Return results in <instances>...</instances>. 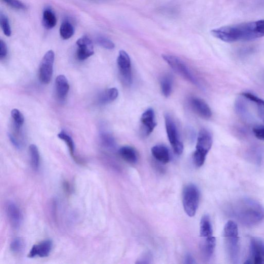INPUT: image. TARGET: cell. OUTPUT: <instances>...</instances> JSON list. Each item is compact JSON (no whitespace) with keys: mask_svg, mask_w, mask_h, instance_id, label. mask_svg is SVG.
I'll use <instances>...</instances> for the list:
<instances>
[{"mask_svg":"<svg viewBox=\"0 0 264 264\" xmlns=\"http://www.w3.org/2000/svg\"><path fill=\"white\" fill-rule=\"evenodd\" d=\"M230 212L235 218L247 226L255 225L264 219L263 207L250 199H243L235 202Z\"/></svg>","mask_w":264,"mask_h":264,"instance_id":"1","label":"cell"},{"mask_svg":"<svg viewBox=\"0 0 264 264\" xmlns=\"http://www.w3.org/2000/svg\"><path fill=\"white\" fill-rule=\"evenodd\" d=\"M223 235L225 238L227 254L231 261L236 263L239 254V238L237 224L232 220L227 221L224 227Z\"/></svg>","mask_w":264,"mask_h":264,"instance_id":"2","label":"cell"},{"mask_svg":"<svg viewBox=\"0 0 264 264\" xmlns=\"http://www.w3.org/2000/svg\"><path fill=\"white\" fill-rule=\"evenodd\" d=\"M212 144L213 137L210 132L205 129L201 130L197 139L196 150L194 154V162L197 167H201L205 163Z\"/></svg>","mask_w":264,"mask_h":264,"instance_id":"3","label":"cell"},{"mask_svg":"<svg viewBox=\"0 0 264 264\" xmlns=\"http://www.w3.org/2000/svg\"><path fill=\"white\" fill-rule=\"evenodd\" d=\"M200 193L197 187L193 184L186 186L183 193V205L188 217H194L199 205Z\"/></svg>","mask_w":264,"mask_h":264,"instance_id":"4","label":"cell"},{"mask_svg":"<svg viewBox=\"0 0 264 264\" xmlns=\"http://www.w3.org/2000/svg\"><path fill=\"white\" fill-rule=\"evenodd\" d=\"M164 61L176 72L187 81L198 86V81L187 65L178 57L169 54L162 55Z\"/></svg>","mask_w":264,"mask_h":264,"instance_id":"5","label":"cell"},{"mask_svg":"<svg viewBox=\"0 0 264 264\" xmlns=\"http://www.w3.org/2000/svg\"><path fill=\"white\" fill-rule=\"evenodd\" d=\"M166 129L168 137L175 153L181 155L183 151V145L180 140L178 132L174 120L169 114L165 115Z\"/></svg>","mask_w":264,"mask_h":264,"instance_id":"6","label":"cell"},{"mask_svg":"<svg viewBox=\"0 0 264 264\" xmlns=\"http://www.w3.org/2000/svg\"><path fill=\"white\" fill-rule=\"evenodd\" d=\"M245 264H264V242L259 237H251L249 256Z\"/></svg>","mask_w":264,"mask_h":264,"instance_id":"7","label":"cell"},{"mask_svg":"<svg viewBox=\"0 0 264 264\" xmlns=\"http://www.w3.org/2000/svg\"><path fill=\"white\" fill-rule=\"evenodd\" d=\"M54 59V52L52 50H49L44 54L42 60L39 77L41 81L45 85H47L51 81Z\"/></svg>","mask_w":264,"mask_h":264,"instance_id":"8","label":"cell"},{"mask_svg":"<svg viewBox=\"0 0 264 264\" xmlns=\"http://www.w3.org/2000/svg\"><path fill=\"white\" fill-rule=\"evenodd\" d=\"M117 65L120 75L124 83L130 86L133 82L131 59L128 54L124 50L119 51L117 58Z\"/></svg>","mask_w":264,"mask_h":264,"instance_id":"9","label":"cell"},{"mask_svg":"<svg viewBox=\"0 0 264 264\" xmlns=\"http://www.w3.org/2000/svg\"><path fill=\"white\" fill-rule=\"evenodd\" d=\"M5 212L11 226L15 229H19L22 223L23 215L16 203L8 201L5 205Z\"/></svg>","mask_w":264,"mask_h":264,"instance_id":"10","label":"cell"},{"mask_svg":"<svg viewBox=\"0 0 264 264\" xmlns=\"http://www.w3.org/2000/svg\"><path fill=\"white\" fill-rule=\"evenodd\" d=\"M77 56L80 61H85L94 54L92 42L87 36L79 39L77 42Z\"/></svg>","mask_w":264,"mask_h":264,"instance_id":"11","label":"cell"},{"mask_svg":"<svg viewBox=\"0 0 264 264\" xmlns=\"http://www.w3.org/2000/svg\"><path fill=\"white\" fill-rule=\"evenodd\" d=\"M53 248V242L50 239H46L39 244L34 245L28 256L29 258L37 257L45 258L49 256Z\"/></svg>","mask_w":264,"mask_h":264,"instance_id":"12","label":"cell"},{"mask_svg":"<svg viewBox=\"0 0 264 264\" xmlns=\"http://www.w3.org/2000/svg\"><path fill=\"white\" fill-rule=\"evenodd\" d=\"M190 103L192 109L202 118L208 119L212 117L211 109L205 101L198 98H192Z\"/></svg>","mask_w":264,"mask_h":264,"instance_id":"13","label":"cell"},{"mask_svg":"<svg viewBox=\"0 0 264 264\" xmlns=\"http://www.w3.org/2000/svg\"><path fill=\"white\" fill-rule=\"evenodd\" d=\"M140 122L143 129L145 130L146 135H149L151 134L157 126L153 110L149 109L144 112L141 117Z\"/></svg>","mask_w":264,"mask_h":264,"instance_id":"14","label":"cell"},{"mask_svg":"<svg viewBox=\"0 0 264 264\" xmlns=\"http://www.w3.org/2000/svg\"><path fill=\"white\" fill-rule=\"evenodd\" d=\"M55 87L58 98L60 100L65 99L69 90V82L65 76L59 75L56 77Z\"/></svg>","mask_w":264,"mask_h":264,"instance_id":"15","label":"cell"},{"mask_svg":"<svg viewBox=\"0 0 264 264\" xmlns=\"http://www.w3.org/2000/svg\"><path fill=\"white\" fill-rule=\"evenodd\" d=\"M153 157L163 164H167L170 161V153L169 149L163 145L154 146L151 149Z\"/></svg>","mask_w":264,"mask_h":264,"instance_id":"16","label":"cell"},{"mask_svg":"<svg viewBox=\"0 0 264 264\" xmlns=\"http://www.w3.org/2000/svg\"><path fill=\"white\" fill-rule=\"evenodd\" d=\"M205 238V241L201 244L200 249L203 257L208 260L214 254L217 241L213 236Z\"/></svg>","mask_w":264,"mask_h":264,"instance_id":"17","label":"cell"},{"mask_svg":"<svg viewBox=\"0 0 264 264\" xmlns=\"http://www.w3.org/2000/svg\"><path fill=\"white\" fill-rule=\"evenodd\" d=\"M43 25L47 29L50 30L54 28L57 23V19L53 11L49 8H46L43 12Z\"/></svg>","mask_w":264,"mask_h":264,"instance_id":"18","label":"cell"},{"mask_svg":"<svg viewBox=\"0 0 264 264\" xmlns=\"http://www.w3.org/2000/svg\"><path fill=\"white\" fill-rule=\"evenodd\" d=\"M121 157L127 162L134 164L137 163L138 158L135 150L131 147L125 146L119 150Z\"/></svg>","mask_w":264,"mask_h":264,"instance_id":"19","label":"cell"},{"mask_svg":"<svg viewBox=\"0 0 264 264\" xmlns=\"http://www.w3.org/2000/svg\"><path fill=\"white\" fill-rule=\"evenodd\" d=\"M200 236L207 238L213 236V228L211 220L208 215H204L200 222Z\"/></svg>","mask_w":264,"mask_h":264,"instance_id":"20","label":"cell"},{"mask_svg":"<svg viewBox=\"0 0 264 264\" xmlns=\"http://www.w3.org/2000/svg\"><path fill=\"white\" fill-rule=\"evenodd\" d=\"M58 137L67 144L71 157L74 159L75 162L78 164H81V161L76 155L75 143L71 137L64 131H62L61 133H59L58 134Z\"/></svg>","mask_w":264,"mask_h":264,"instance_id":"21","label":"cell"},{"mask_svg":"<svg viewBox=\"0 0 264 264\" xmlns=\"http://www.w3.org/2000/svg\"><path fill=\"white\" fill-rule=\"evenodd\" d=\"M242 95L245 98L253 101L257 105L258 116L264 123V100L249 92H244Z\"/></svg>","mask_w":264,"mask_h":264,"instance_id":"22","label":"cell"},{"mask_svg":"<svg viewBox=\"0 0 264 264\" xmlns=\"http://www.w3.org/2000/svg\"><path fill=\"white\" fill-rule=\"evenodd\" d=\"M118 90L116 88L107 89L100 94L99 101L102 104L111 103L118 98Z\"/></svg>","mask_w":264,"mask_h":264,"instance_id":"23","label":"cell"},{"mask_svg":"<svg viewBox=\"0 0 264 264\" xmlns=\"http://www.w3.org/2000/svg\"><path fill=\"white\" fill-rule=\"evenodd\" d=\"M30 154L31 166L35 171L40 169L41 165V157L39 150L34 144H31L30 146Z\"/></svg>","mask_w":264,"mask_h":264,"instance_id":"24","label":"cell"},{"mask_svg":"<svg viewBox=\"0 0 264 264\" xmlns=\"http://www.w3.org/2000/svg\"><path fill=\"white\" fill-rule=\"evenodd\" d=\"M60 35L64 40H67L73 37L75 33V29L72 24L68 21H64L60 27Z\"/></svg>","mask_w":264,"mask_h":264,"instance_id":"25","label":"cell"},{"mask_svg":"<svg viewBox=\"0 0 264 264\" xmlns=\"http://www.w3.org/2000/svg\"><path fill=\"white\" fill-rule=\"evenodd\" d=\"M161 90L165 97H170L172 92L173 78L171 76H164L161 82Z\"/></svg>","mask_w":264,"mask_h":264,"instance_id":"26","label":"cell"},{"mask_svg":"<svg viewBox=\"0 0 264 264\" xmlns=\"http://www.w3.org/2000/svg\"><path fill=\"white\" fill-rule=\"evenodd\" d=\"M26 243L21 237H16L11 242L10 249L11 252L16 254H20L25 250Z\"/></svg>","mask_w":264,"mask_h":264,"instance_id":"27","label":"cell"},{"mask_svg":"<svg viewBox=\"0 0 264 264\" xmlns=\"http://www.w3.org/2000/svg\"><path fill=\"white\" fill-rule=\"evenodd\" d=\"M100 137L103 145L106 148L113 149L115 147L116 143L113 136L106 132H102Z\"/></svg>","mask_w":264,"mask_h":264,"instance_id":"28","label":"cell"},{"mask_svg":"<svg viewBox=\"0 0 264 264\" xmlns=\"http://www.w3.org/2000/svg\"><path fill=\"white\" fill-rule=\"evenodd\" d=\"M11 116L13 119L16 130L19 131L25 122V118L22 113L18 109H13L11 112Z\"/></svg>","mask_w":264,"mask_h":264,"instance_id":"29","label":"cell"},{"mask_svg":"<svg viewBox=\"0 0 264 264\" xmlns=\"http://www.w3.org/2000/svg\"><path fill=\"white\" fill-rule=\"evenodd\" d=\"M0 25L3 33L7 37H10L11 34V30L10 23L7 17L2 13L0 15Z\"/></svg>","mask_w":264,"mask_h":264,"instance_id":"30","label":"cell"},{"mask_svg":"<svg viewBox=\"0 0 264 264\" xmlns=\"http://www.w3.org/2000/svg\"><path fill=\"white\" fill-rule=\"evenodd\" d=\"M95 41L98 45L104 48V49L112 50L115 48V45L114 43L109 39L103 37V36H98L96 38Z\"/></svg>","mask_w":264,"mask_h":264,"instance_id":"31","label":"cell"},{"mask_svg":"<svg viewBox=\"0 0 264 264\" xmlns=\"http://www.w3.org/2000/svg\"><path fill=\"white\" fill-rule=\"evenodd\" d=\"M8 5L12 8L19 10H24L27 8L25 4L19 1V0H2Z\"/></svg>","mask_w":264,"mask_h":264,"instance_id":"32","label":"cell"},{"mask_svg":"<svg viewBox=\"0 0 264 264\" xmlns=\"http://www.w3.org/2000/svg\"><path fill=\"white\" fill-rule=\"evenodd\" d=\"M254 133L259 139L264 141V126H259L254 128Z\"/></svg>","mask_w":264,"mask_h":264,"instance_id":"33","label":"cell"},{"mask_svg":"<svg viewBox=\"0 0 264 264\" xmlns=\"http://www.w3.org/2000/svg\"><path fill=\"white\" fill-rule=\"evenodd\" d=\"M7 54V46L6 43L1 40L0 41V58H4Z\"/></svg>","mask_w":264,"mask_h":264,"instance_id":"34","label":"cell"},{"mask_svg":"<svg viewBox=\"0 0 264 264\" xmlns=\"http://www.w3.org/2000/svg\"><path fill=\"white\" fill-rule=\"evenodd\" d=\"M8 136L11 142L17 149L21 148V143L14 136L10 134H9Z\"/></svg>","mask_w":264,"mask_h":264,"instance_id":"35","label":"cell"},{"mask_svg":"<svg viewBox=\"0 0 264 264\" xmlns=\"http://www.w3.org/2000/svg\"><path fill=\"white\" fill-rule=\"evenodd\" d=\"M185 264H195L196 262L193 257L190 255H187L185 258Z\"/></svg>","mask_w":264,"mask_h":264,"instance_id":"36","label":"cell"},{"mask_svg":"<svg viewBox=\"0 0 264 264\" xmlns=\"http://www.w3.org/2000/svg\"><path fill=\"white\" fill-rule=\"evenodd\" d=\"M150 256H145V257L141 258L139 261L138 260V262L136 263L139 264H145V263H149L150 262H148V261L150 260V258H149Z\"/></svg>","mask_w":264,"mask_h":264,"instance_id":"37","label":"cell"}]
</instances>
